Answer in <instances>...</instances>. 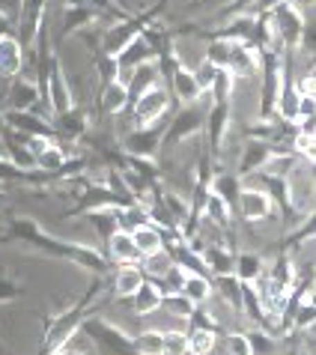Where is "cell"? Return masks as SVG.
Instances as JSON below:
<instances>
[{
    "label": "cell",
    "instance_id": "6da1fadb",
    "mask_svg": "<svg viewBox=\"0 0 316 355\" xmlns=\"http://www.w3.org/2000/svg\"><path fill=\"white\" fill-rule=\"evenodd\" d=\"M21 66H24V45L12 33L0 36V75L6 81H15L21 75Z\"/></svg>",
    "mask_w": 316,
    "mask_h": 355
},
{
    "label": "cell",
    "instance_id": "7a4b0ae2",
    "mask_svg": "<svg viewBox=\"0 0 316 355\" xmlns=\"http://www.w3.org/2000/svg\"><path fill=\"white\" fill-rule=\"evenodd\" d=\"M167 105H170V98H167V93L161 90V87H152L150 93H143V96L134 102V116H137V123L146 125V123L158 120V116H161V114L167 111Z\"/></svg>",
    "mask_w": 316,
    "mask_h": 355
},
{
    "label": "cell",
    "instance_id": "3957f363",
    "mask_svg": "<svg viewBox=\"0 0 316 355\" xmlns=\"http://www.w3.org/2000/svg\"><path fill=\"white\" fill-rule=\"evenodd\" d=\"M6 96H9V107L12 111H36V102H39V87L33 81L18 75L15 81H9L6 87Z\"/></svg>",
    "mask_w": 316,
    "mask_h": 355
},
{
    "label": "cell",
    "instance_id": "277c9868",
    "mask_svg": "<svg viewBox=\"0 0 316 355\" xmlns=\"http://www.w3.org/2000/svg\"><path fill=\"white\" fill-rule=\"evenodd\" d=\"M239 209L248 221H263L272 212V197L260 189H245L239 194Z\"/></svg>",
    "mask_w": 316,
    "mask_h": 355
},
{
    "label": "cell",
    "instance_id": "5b68a950",
    "mask_svg": "<svg viewBox=\"0 0 316 355\" xmlns=\"http://www.w3.org/2000/svg\"><path fill=\"white\" fill-rule=\"evenodd\" d=\"M107 251H111V257L123 266H132L137 257H141V251H137V245H134V236L128 230H116L111 239H107Z\"/></svg>",
    "mask_w": 316,
    "mask_h": 355
},
{
    "label": "cell",
    "instance_id": "8992f818",
    "mask_svg": "<svg viewBox=\"0 0 316 355\" xmlns=\"http://www.w3.org/2000/svg\"><path fill=\"white\" fill-rule=\"evenodd\" d=\"M137 39V31L132 24H116V27H111V31L105 33V39H102V48H105V54L107 57H120L128 45H132Z\"/></svg>",
    "mask_w": 316,
    "mask_h": 355
},
{
    "label": "cell",
    "instance_id": "52a82bcc",
    "mask_svg": "<svg viewBox=\"0 0 316 355\" xmlns=\"http://www.w3.org/2000/svg\"><path fill=\"white\" fill-rule=\"evenodd\" d=\"M132 304H134V313H141V317L143 313H152L164 304V290L158 287L155 281H146L143 287L132 295Z\"/></svg>",
    "mask_w": 316,
    "mask_h": 355
},
{
    "label": "cell",
    "instance_id": "ba28073f",
    "mask_svg": "<svg viewBox=\"0 0 316 355\" xmlns=\"http://www.w3.org/2000/svg\"><path fill=\"white\" fill-rule=\"evenodd\" d=\"M132 236H134V245H137V251H141V257H155V254H161V248H164V236L152 224L137 227V230H132Z\"/></svg>",
    "mask_w": 316,
    "mask_h": 355
},
{
    "label": "cell",
    "instance_id": "9c48e42d",
    "mask_svg": "<svg viewBox=\"0 0 316 355\" xmlns=\"http://www.w3.org/2000/svg\"><path fill=\"white\" fill-rule=\"evenodd\" d=\"M51 125L57 132H60L66 141H75V137H81L84 135V129H87V120H84V114L81 111H66V114H60L57 120H51Z\"/></svg>",
    "mask_w": 316,
    "mask_h": 355
},
{
    "label": "cell",
    "instance_id": "30bf717a",
    "mask_svg": "<svg viewBox=\"0 0 316 355\" xmlns=\"http://www.w3.org/2000/svg\"><path fill=\"white\" fill-rule=\"evenodd\" d=\"M143 272L137 269V266H123L120 269V275H116V295H123V299H128V295H134L137 290L143 287Z\"/></svg>",
    "mask_w": 316,
    "mask_h": 355
},
{
    "label": "cell",
    "instance_id": "8fae6325",
    "mask_svg": "<svg viewBox=\"0 0 316 355\" xmlns=\"http://www.w3.org/2000/svg\"><path fill=\"white\" fill-rule=\"evenodd\" d=\"M132 102V96H128V87L123 81H114V84H105V96H102V107L107 114H120L123 107Z\"/></svg>",
    "mask_w": 316,
    "mask_h": 355
},
{
    "label": "cell",
    "instance_id": "7c38bea8",
    "mask_svg": "<svg viewBox=\"0 0 316 355\" xmlns=\"http://www.w3.org/2000/svg\"><path fill=\"white\" fill-rule=\"evenodd\" d=\"M170 81H173V93L179 96L182 102H194V98L203 93L200 84H197V78H194V72H188V69H179Z\"/></svg>",
    "mask_w": 316,
    "mask_h": 355
},
{
    "label": "cell",
    "instance_id": "4fadbf2b",
    "mask_svg": "<svg viewBox=\"0 0 316 355\" xmlns=\"http://www.w3.org/2000/svg\"><path fill=\"white\" fill-rule=\"evenodd\" d=\"M236 275H239L242 284L260 281V275H263L260 257H256V254H239V257H236Z\"/></svg>",
    "mask_w": 316,
    "mask_h": 355
},
{
    "label": "cell",
    "instance_id": "5bb4252c",
    "mask_svg": "<svg viewBox=\"0 0 316 355\" xmlns=\"http://www.w3.org/2000/svg\"><path fill=\"white\" fill-rule=\"evenodd\" d=\"M182 295H188L194 304L206 302V299L212 295V284H209V278H206V275H188V278H185V287H182Z\"/></svg>",
    "mask_w": 316,
    "mask_h": 355
},
{
    "label": "cell",
    "instance_id": "9a60e30c",
    "mask_svg": "<svg viewBox=\"0 0 316 355\" xmlns=\"http://www.w3.org/2000/svg\"><path fill=\"white\" fill-rule=\"evenodd\" d=\"M134 352H141V355H164V331H141L134 338Z\"/></svg>",
    "mask_w": 316,
    "mask_h": 355
},
{
    "label": "cell",
    "instance_id": "2e32d148",
    "mask_svg": "<svg viewBox=\"0 0 316 355\" xmlns=\"http://www.w3.org/2000/svg\"><path fill=\"white\" fill-rule=\"evenodd\" d=\"M164 308L170 317L176 320H191L194 317V302L188 299V295L182 293H173V295H164Z\"/></svg>",
    "mask_w": 316,
    "mask_h": 355
},
{
    "label": "cell",
    "instance_id": "e0dca14e",
    "mask_svg": "<svg viewBox=\"0 0 316 355\" xmlns=\"http://www.w3.org/2000/svg\"><path fill=\"white\" fill-rule=\"evenodd\" d=\"M206 215H209V221L227 227V224H230V203H227L221 194L212 191L209 197H206Z\"/></svg>",
    "mask_w": 316,
    "mask_h": 355
},
{
    "label": "cell",
    "instance_id": "ac0fdd59",
    "mask_svg": "<svg viewBox=\"0 0 316 355\" xmlns=\"http://www.w3.org/2000/svg\"><path fill=\"white\" fill-rule=\"evenodd\" d=\"M188 347H191V355H209L215 349V331L212 329H191Z\"/></svg>",
    "mask_w": 316,
    "mask_h": 355
},
{
    "label": "cell",
    "instance_id": "d6986e66",
    "mask_svg": "<svg viewBox=\"0 0 316 355\" xmlns=\"http://www.w3.org/2000/svg\"><path fill=\"white\" fill-rule=\"evenodd\" d=\"M203 260H206V266H209L215 275H233V269H236L233 257L224 248H206V257Z\"/></svg>",
    "mask_w": 316,
    "mask_h": 355
},
{
    "label": "cell",
    "instance_id": "ffe728a7",
    "mask_svg": "<svg viewBox=\"0 0 316 355\" xmlns=\"http://www.w3.org/2000/svg\"><path fill=\"white\" fill-rule=\"evenodd\" d=\"M188 334L182 331H164V355H188Z\"/></svg>",
    "mask_w": 316,
    "mask_h": 355
},
{
    "label": "cell",
    "instance_id": "44dd1931",
    "mask_svg": "<svg viewBox=\"0 0 316 355\" xmlns=\"http://www.w3.org/2000/svg\"><path fill=\"white\" fill-rule=\"evenodd\" d=\"M218 72H221V69L215 63H209V60H203L200 66H197L194 78H197V84H200V90H212L215 81H218Z\"/></svg>",
    "mask_w": 316,
    "mask_h": 355
},
{
    "label": "cell",
    "instance_id": "7402d4cb",
    "mask_svg": "<svg viewBox=\"0 0 316 355\" xmlns=\"http://www.w3.org/2000/svg\"><path fill=\"white\" fill-rule=\"evenodd\" d=\"M230 90H233V72H230V69H221L218 81H215V87H212V93H215V98H218V105H224L227 98H230Z\"/></svg>",
    "mask_w": 316,
    "mask_h": 355
},
{
    "label": "cell",
    "instance_id": "603a6c76",
    "mask_svg": "<svg viewBox=\"0 0 316 355\" xmlns=\"http://www.w3.org/2000/svg\"><path fill=\"white\" fill-rule=\"evenodd\" d=\"M215 194H221L227 203H233V200H239V182L233 180V176H221V180H215Z\"/></svg>",
    "mask_w": 316,
    "mask_h": 355
},
{
    "label": "cell",
    "instance_id": "cb8c5ba5",
    "mask_svg": "<svg viewBox=\"0 0 316 355\" xmlns=\"http://www.w3.org/2000/svg\"><path fill=\"white\" fill-rule=\"evenodd\" d=\"M227 355H254L248 334H230L227 338Z\"/></svg>",
    "mask_w": 316,
    "mask_h": 355
},
{
    "label": "cell",
    "instance_id": "d4e9b609",
    "mask_svg": "<svg viewBox=\"0 0 316 355\" xmlns=\"http://www.w3.org/2000/svg\"><path fill=\"white\" fill-rule=\"evenodd\" d=\"M299 93H301L304 98H313V102H316V75L301 78V84H299Z\"/></svg>",
    "mask_w": 316,
    "mask_h": 355
},
{
    "label": "cell",
    "instance_id": "484cf974",
    "mask_svg": "<svg viewBox=\"0 0 316 355\" xmlns=\"http://www.w3.org/2000/svg\"><path fill=\"white\" fill-rule=\"evenodd\" d=\"M0 155H3V144H0Z\"/></svg>",
    "mask_w": 316,
    "mask_h": 355
},
{
    "label": "cell",
    "instance_id": "4316f807",
    "mask_svg": "<svg viewBox=\"0 0 316 355\" xmlns=\"http://www.w3.org/2000/svg\"><path fill=\"white\" fill-rule=\"evenodd\" d=\"M18 3H21V0H18Z\"/></svg>",
    "mask_w": 316,
    "mask_h": 355
}]
</instances>
